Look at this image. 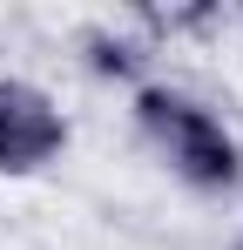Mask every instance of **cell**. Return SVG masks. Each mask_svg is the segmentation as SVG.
Wrapping results in <instances>:
<instances>
[{"mask_svg": "<svg viewBox=\"0 0 243 250\" xmlns=\"http://www.w3.org/2000/svg\"><path fill=\"white\" fill-rule=\"evenodd\" d=\"M61 142H68V122L40 88L0 82V176L40 169L47 156H61Z\"/></svg>", "mask_w": 243, "mask_h": 250, "instance_id": "7a4b0ae2", "label": "cell"}, {"mask_svg": "<svg viewBox=\"0 0 243 250\" xmlns=\"http://www.w3.org/2000/svg\"><path fill=\"white\" fill-rule=\"evenodd\" d=\"M142 122H149V135L169 149V163L182 169L189 183H202V189H230V183L243 176L237 142H230V135H223V122H216L209 108H196L189 95L142 88Z\"/></svg>", "mask_w": 243, "mask_h": 250, "instance_id": "6da1fadb", "label": "cell"}, {"mask_svg": "<svg viewBox=\"0 0 243 250\" xmlns=\"http://www.w3.org/2000/svg\"><path fill=\"white\" fill-rule=\"evenodd\" d=\"M95 68H101V75H128V68H135V54H128V47H108V41H95Z\"/></svg>", "mask_w": 243, "mask_h": 250, "instance_id": "3957f363", "label": "cell"}]
</instances>
